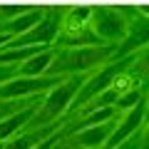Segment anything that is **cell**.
<instances>
[{
  "mask_svg": "<svg viewBox=\"0 0 149 149\" xmlns=\"http://www.w3.org/2000/svg\"><path fill=\"white\" fill-rule=\"evenodd\" d=\"M82 85H85V80H82L80 74H74L70 80L60 82L57 87H52L50 95L45 97L42 107L35 112V119L40 122V127L45 122H57V117H62L67 109H72V102H74V97H77Z\"/></svg>",
  "mask_w": 149,
  "mask_h": 149,
  "instance_id": "6da1fadb",
  "label": "cell"
},
{
  "mask_svg": "<svg viewBox=\"0 0 149 149\" xmlns=\"http://www.w3.org/2000/svg\"><path fill=\"white\" fill-rule=\"evenodd\" d=\"M114 52L112 45H100V47H80V50H67L62 52L57 60H52L50 65V72L52 74H62V72H82V70H90L95 65L104 62L109 55Z\"/></svg>",
  "mask_w": 149,
  "mask_h": 149,
  "instance_id": "7a4b0ae2",
  "label": "cell"
},
{
  "mask_svg": "<svg viewBox=\"0 0 149 149\" xmlns=\"http://www.w3.org/2000/svg\"><path fill=\"white\" fill-rule=\"evenodd\" d=\"M62 82L60 74H40V77H15L0 85V100H15V97H35L45 90H52Z\"/></svg>",
  "mask_w": 149,
  "mask_h": 149,
  "instance_id": "3957f363",
  "label": "cell"
},
{
  "mask_svg": "<svg viewBox=\"0 0 149 149\" xmlns=\"http://www.w3.org/2000/svg\"><path fill=\"white\" fill-rule=\"evenodd\" d=\"M132 62V60H122V62H109L104 70H100V72H95L90 77V80H85V85L80 87V92H77V97H74L72 102V109H77V107H85L87 102H92L100 92H104L107 87H112V82L117 80V74L122 72L127 65Z\"/></svg>",
  "mask_w": 149,
  "mask_h": 149,
  "instance_id": "277c9868",
  "label": "cell"
},
{
  "mask_svg": "<svg viewBox=\"0 0 149 149\" xmlns=\"http://www.w3.org/2000/svg\"><path fill=\"white\" fill-rule=\"evenodd\" d=\"M147 112H149L147 100H142L139 104H134L132 109H127V112H124V117H122V122H119L117 129L112 132L109 142L104 144V149H112V147H117V144L127 142L129 137H134V134L139 132V127L144 124V119H147Z\"/></svg>",
  "mask_w": 149,
  "mask_h": 149,
  "instance_id": "5b68a950",
  "label": "cell"
},
{
  "mask_svg": "<svg viewBox=\"0 0 149 149\" xmlns=\"http://www.w3.org/2000/svg\"><path fill=\"white\" fill-rule=\"evenodd\" d=\"M114 129H117V122L107 119V122H100V124H92V127L72 132L70 134V142L80 149H104V144L109 142Z\"/></svg>",
  "mask_w": 149,
  "mask_h": 149,
  "instance_id": "8992f818",
  "label": "cell"
},
{
  "mask_svg": "<svg viewBox=\"0 0 149 149\" xmlns=\"http://www.w3.org/2000/svg\"><path fill=\"white\" fill-rule=\"evenodd\" d=\"M60 127H62V119H60V122L42 124V127H32L30 132L17 134V137H10L8 142H3V147H0V149H32L35 144H40L42 139H47L50 134L60 132Z\"/></svg>",
  "mask_w": 149,
  "mask_h": 149,
  "instance_id": "52a82bcc",
  "label": "cell"
},
{
  "mask_svg": "<svg viewBox=\"0 0 149 149\" xmlns=\"http://www.w3.org/2000/svg\"><path fill=\"white\" fill-rule=\"evenodd\" d=\"M35 109H37V107H35V104H30V107H25V109L15 112L13 117L3 119V122H0V144L8 142L10 137H15V132H17L20 127H25L30 119H35Z\"/></svg>",
  "mask_w": 149,
  "mask_h": 149,
  "instance_id": "ba28073f",
  "label": "cell"
},
{
  "mask_svg": "<svg viewBox=\"0 0 149 149\" xmlns=\"http://www.w3.org/2000/svg\"><path fill=\"white\" fill-rule=\"evenodd\" d=\"M52 60H55V55L50 52V50H42V52L32 55L30 60H25V62L17 67V74H22V77H40V74H45L50 70Z\"/></svg>",
  "mask_w": 149,
  "mask_h": 149,
  "instance_id": "9c48e42d",
  "label": "cell"
},
{
  "mask_svg": "<svg viewBox=\"0 0 149 149\" xmlns=\"http://www.w3.org/2000/svg\"><path fill=\"white\" fill-rule=\"evenodd\" d=\"M40 17H42V13L40 10H35V13H27V15H17L15 20H10V25H8V30L10 32H22V35H25L27 30H30V27H35V25H40Z\"/></svg>",
  "mask_w": 149,
  "mask_h": 149,
  "instance_id": "30bf717a",
  "label": "cell"
},
{
  "mask_svg": "<svg viewBox=\"0 0 149 149\" xmlns=\"http://www.w3.org/2000/svg\"><path fill=\"white\" fill-rule=\"evenodd\" d=\"M35 104V97H20V100H0V122L13 117L15 112L25 109V107Z\"/></svg>",
  "mask_w": 149,
  "mask_h": 149,
  "instance_id": "8fae6325",
  "label": "cell"
},
{
  "mask_svg": "<svg viewBox=\"0 0 149 149\" xmlns=\"http://www.w3.org/2000/svg\"><path fill=\"white\" fill-rule=\"evenodd\" d=\"M142 100H144V97L139 95V90H129V92H124V95L117 100V104H114V107H117L119 112H122V109H132V107L139 104Z\"/></svg>",
  "mask_w": 149,
  "mask_h": 149,
  "instance_id": "7c38bea8",
  "label": "cell"
},
{
  "mask_svg": "<svg viewBox=\"0 0 149 149\" xmlns=\"http://www.w3.org/2000/svg\"><path fill=\"white\" fill-rule=\"evenodd\" d=\"M112 149H142V139H139V134H134V137H129L127 142L117 144V147H112Z\"/></svg>",
  "mask_w": 149,
  "mask_h": 149,
  "instance_id": "4fadbf2b",
  "label": "cell"
},
{
  "mask_svg": "<svg viewBox=\"0 0 149 149\" xmlns=\"http://www.w3.org/2000/svg\"><path fill=\"white\" fill-rule=\"evenodd\" d=\"M15 72H17V70H15V67H10V65H0V85H5V82L10 80Z\"/></svg>",
  "mask_w": 149,
  "mask_h": 149,
  "instance_id": "5bb4252c",
  "label": "cell"
},
{
  "mask_svg": "<svg viewBox=\"0 0 149 149\" xmlns=\"http://www.w3.org/2000/svg\"><path fill=\"white\" fill-rule=\"evenodd\" d=\"M13 40V32H0V47H3V45H8Z\"/></svg>",
  "mask_w": 149,
  "mask_h": 149,
  "instance_id": "9a60e30c",
  "label": "cell"
},
{
  "mask_svg": "<svg viewBox=\"0 0 149 149\" xmlns=\"http://www.w3.org/2000/svg\"><path fill=\"white\" fill-rule=\"evenodd\" d=\"M144 62H147V70H149V50H147V55H144Z\"/></svg>",
  "mask_w": 149,
  "mask_h": 149,
  "instance_id": "2e32d148",
  "label": "cell"
},
{
  "mask_svg": "<svg viewBox=\"0 0 149 149\" xmlns=\"http://www.w3.org/2000/svg\"><path fill=\"white\" fill-rule=\"evenodd\" d=\"M147 144H149V129H147Z\"/></svg>",
  "mask_w": 149,
  "mask_h": 149,
  "instance_id": "e0dca14e",
  "label": "cell"
},
{
  "mask_svg": "<svg viewBox=\"0 0 149 149\" xmlns=\"http://www.w3.org/2000/svg\"><path fill=\"white\" fill-rule=\"evenodd\" d=\"M147 13H149V8H147Z\"/></svg>",
  "mask_w": 149,
  "mask_h": 149,
  "instance_id": "ac0fdd59",
  "label": "cell"
},
{
  "mask_svg": "<svg viewBox=\"0 0 149 149\" xmlns=\"http://www.w3.org/2000/svg\"><path fill=\"white\" fill-rule=\"evenodd\" d=\"M0 147H3V144H0Z\"/></svg>",
  "mask_w": 149,
  "mask_h": 149,
  "instance_id": "d6986e66",
  "label": "cell"
},
{
  "mask_svg": "<svg viewBox=\"0 0 149 149\" xmlns=\"http://www.w3.org/2000/svg\"><path fill=\"white\" fill-rule=\"evenodd\" d=\"M147 104H149V102H147Z\"/></svg>",
  "mask_w": 149,
  "mask_h": 149,
  "instance_id": "ffe728a7",
  "label": "cell"
}]
</instances>
